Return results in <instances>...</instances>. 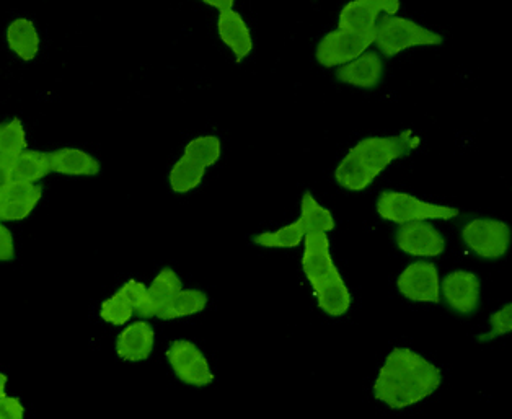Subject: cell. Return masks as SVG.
Masks as SVG:
<instances>
[{
    "instance_id": "obj_19",
    "label": "cell",
    "mask_w": 512,
    "mask_h": 419,
    "mask_svg": "<svg viewBox=\"0 0 512 419\" xmlns=\"http://www.w3.org/2000/svg\"><path fill=\"white\" fill-rule=\"evenodd\" d=\"M51 173L66 177H97L102 167L92 154L77 147H62L48 152Z\"/></svg>"
},
{
    "instance_id": "obj_23",
    "label": "cell",
    "mask_w": 512,
    "mask_h": 419,
    "mask_svg": "<svg viewBox=\"0 0 512 419\" xmlns=\"http://www.w3.org/2000/svg\"><path fill=\"white\" fill-rule=\"evenodd\" d=\"M206 168L181 154L168 172V186L175 195H188L203 185Z\"/></svg>"
},
{
    "instance_id": "obj_11",
    "label": "cell",
    "mask_w": 512,
    "mask_h": 419,
    "mask_svg": "<svg viewBox=\"0 0 512 419\" xmlns=\"http://www.w3.org/2000/svg\"><path fill=\"white\" fill-rule=\"evenodd\" d=\"M395 245L398 252L415 260H434L447 250L446 237L433 222L428 221L398 225Z\"/></svg>"
},
{
    "instance_id": "obj_17",
    "label": "cell",
    "mask_w": 512,
    "mask_h": 419,
    "mask_svg": "<svg viewBox=\"0 0 512 419\" xmlns=\"http://www.w3.org/2000/svg\"><path fill=\"white\" fill-rule=\"evenodd\" d=\"M43 199L40 183L14 181L0 191V222H22L35 212Z\"/></svg>"
},
{
    "instance_id": "obj_30",
    "label": "cell",
    "mask_w": 512,
    "mask_h": 419,
    "mask_svg": "<svg viewBox=\"0 0 512 419\" xmlns=\"http://www.w3.org/2000/svg\"><path fill=\"white\" fill-rule=\"evenodd\" d=\"M15 258V239L12 230L0 222V263H10Z\"/></svg>"
},
{
    "instance_id": "obj_22",
    "label": "cell",
    "mask_w": 512,
    "mask_h": 419,
    "mask_svg": "<svg viewBox=\"0 0 512 419\" xmlns=\"http://www.w3.org/2000/svg\"><path fill=\"white\" fill-rule=\"evenodd\" d=\"M307 227L297 217L291 224L283 225L276 230H265L253 235L252 242L256 247L268 248V250H296L304 243Z\"/></svg>"
},
{
    "instance_id": "obj_12",
    "label": "cell",
    "mask_w": 512,
    "mask_h": 419,
    "mask_svg": "<svg viewBox=\"0 0 512 419\" xmlns=\"http://www.w3.org/2000/svg\"><path fill=\"white\" fill-rule=\"evenodd\" d=\"M402 12V0H348L336 17V27L376 35L377 23Z\"/></svg>"
},
{
    "instance_id": "obj_32",
    "label": "cell",
    "mask_w": 512,
    "mask_h": 419,
    "mask_svg": "<svg viewBox=\"0 0 512 419\" xmlns=\"http://www.w3.org/2000/svg\"><path fill=\"white\" fill-rule=\"evenodd\" d=\"M199 2L219 12V10L234 9L237 0H199Z\"/></svg>"
},
{
    "instance_id": "obj_1",
    "label": "cell",
    "mask_w": 512,
    "mask_h": 419,
    "mask_svg": "<svg viewBox=\"0 0 512 419\" xmlns=\"http://www.w3.org/2000/svg\"><path fill=\"white\" fill-rule=\"evenodd\" d=\"M442 371L431 359L408 346L385 356L372 384V395L389 410L403 411L426 402L441 389Z\"/></svg>"
},
{
    "instance_id": "obj_9",
    "label": "cell",
    "mask_w": 512,
    "mask_h": 419,
    "mask_svg": "<svg viewBox=\"0 0 512 419\" xmlns=\"http://www.w3.org/2000/svg\"><path fill=\"white\" fill-rule=\"evenodd\" d=\"M441 279L434 261H411L397 276V291L413 304H441Z\"/></svg>"
},
{
    "instance_id": "obj_20",
    "label": "cell",
    "mask_w": 512,
    "mask_h": 419,
    "mask_svg": "<svg viewBox=\"0 0 512 419\" xmlns=\"http://www.w3.org/2000/svg\"><path fill=\"white\" fill-rule=\"evenodd\" d=\"M208 305L209 297L206 292L196 289V287L183 286L157 310L155 318L164 320V322H172V320H180V318L195 317V315L203 314L204 310L208 309Z\"/></svg>"
},
{
    "instance_id": "obj_16",
    "label": "cell",
    "mask_w": 512,
    "mask_h": 419,
    "mask_svg": "<svg viewBox=\"0 0 512 419\" xmlns=\"http://www.w3.org/2000/svg\"><path fill=\"white\" fill-rule=\"evenodd\" d=\"M155 340L157 335L147 318L131 320L116 336V356L126 362L147 361L154 353Z\"/></svg>"
},
{
    "instance_id": "obj_26",
    "label": "cell",
    "mask_w": 512,
    "mask_h": 419,
    "mask_svg": "<svg viewBox=\"0 0 512 419\" xmlns=\"http://www.w3.org/2000/svg\"><path fill=\"white\" fill-rule=\"evenodd\" d=\"M183 155L203 165L206 170L219 164L222 159V141L216 134H201L186 142Z\"/></svg>"
},
{
    "instance_id": "obj_28",
    "label": "cell",
    "mask_w": 512,
    "mask_h": 419,
    "mask_svg": "<svg viewBox=\"0 0 512 419\" xmlns=\"http://www.w3.org/2000/svg\"><path fill=\"white\" fill-rule=\"evenodd\" d=\"M512 331V304H504L501 309L495 310L488 318V330L477 336L478 343H491Z\"/></svg>"
},
{
    "instance_id": "obj_15",
    "label": "cell",
    "mask_w": 512,
    "mask_h": 419,
    "mask_svg": "<svg viewBox=\"0 0 512 419\" xmlns=\"http://www.w3.org/2000/svg\"><path fill=\"white\" fill-rule=\"evenodd\" d=\"M147 284L129 279L100 304V318L111 327H124L136 317L137 305L146 296Z\"/></svg>"
},
{
    "instance_id": "obj_5",
    "label": "cell",
    "mask_w": 512,
    "mask_h": 419,
    "mask_svg": "<svg viewBox=\"0 0 512 419\" xmlns=\"http://www.w3.org/2000/svg\"><path fill=\"white\" fill-rule=\"evenodd\" d=\"M377 216L393 225L408 222H451L460 217V209L451 204L431 203L413 193L384 190L376 199Z\"/></svg>"
},
{
    "instance_id": "obj_2",
    "label": "cell",
    "mask_w": 512,
    "mask_h": 419,
    "mask_svg": "<svg viewBox=\"0 0 512 419\" xmlns=\"http://www.w3.org/2000/svg\"><path fill=\"white\" fill-rule=\"evenodd\" d=\"M421 137L413 129H402L393 136H367L346 150L333 170L336 185L349 193H362L374 186L398 160L420 149Z\"/></svg>"
},
{
    "instance_id": "obj_8",
    "label": "cell",
    "mask_w": 512,
    "mask_h": 419,
    "mask_svg": "<svg viewBox=\"0 0 512 419\" xmlns=\"http://www.w3.org/2000/svg\"><path fill=\"white\" fill-rule=\"evenodd\" d=\"M374 48V35L335 27L320 36L315 46V61L323 69H338Z\"/></svg>"
},
{
    "instance_id": "obj_21",
    "label": "cell",
    "mask_w": 512,
    "mask_h": 419,
    "mask_svg": "<svg viewBox=\"0 0 512 419\" xmlns=\"http://www.w3.org/2000/svg\"><path fill=\"white\" fill-rule=\"evenodd\" d=\"M5 40L10 51L23 62L33 61L40 53V33L28 18H15L14 22H10L5 31Z\"/></svg>"
},
{
    "instance_id": "obj_7",
    "label": "cell",
    "mask_w": 512,
    "mask_h": 419,
    "mask_svg": "<svg viewBox=\"0 0 512 419\" xmlns=\"http://www.w3.org/2000/svg\"><path fill=\"white\" fill-rule=\"evenodd\" d=\"M165 359L178 382L195 389L209 387L216 379L211 362L195 341L178 338L165 349Z\"/></svg>"
},
{
    "instance_id": "obj_6",
    "label": "cell",
    "mask_w": 512,
    "mask_h": 419,
    "mask_svg": "<svg viewBox=\"0 0 512 419\" xmlns=\"http://www.w3.org/2000/svg\"><path fill=\"white\" fill-rule=\"evenodd\" d=\"M468 252L485 261L503 260L512 247V229L498 217H472L460 229Z\"/></svg>"
},
{
    "instance_id": "obj_29",
    "label": "cell",
    "mask_w": 512,
    "mask_h": 419,
    "mask_svg": "<svg viewBox=\"0 0 512 419\" xmlns=\"http://www.w3.org/2000/svg\"><path fill=\"white\" fill-rule=\"evenodd\" d=\"M25 415H27V410L20 398L5 395L0 400V419H23Z\"/></svg>"
},
{
    "instance_id": "obj_4",
    "label": "cell",
    "mask_w": 512,
    "mask_h": 419,
    "mask_svg": "<svg viewBox=\"0 0 512 419\" xmlns=\"http://www.w3.org/2000/svg\"><path fill=\"white\" fill-rule=\"evenodd\" d=\"M446 43V36L405 15H387L377 23L374 48L382 58H397L416 48H437Z\"/></svg>"
},
{
    "instance_id": "obj_33",
    "label": "cell",
    "mask_w": 512,
    "mask_h": 419,
    "mask_svg": "<svg viewBox=\"0 0 512 419\" xmlns=\"http://www.w3.org/2000/svg\"><path fill=\"white\" fill-rule=\"evenodd\" d=\"M7 385H9V377L4 372H0V400L7 395Z\"/></svg>"
},
{
    "instance_id": "obj_27",
    "label": "cell",
    "mask_w": 512,
    "mask_h": 419,
    "mask_svg": "<svg viewBox=\"0 0 512 419\" xmlns=\"http://www.w3.org/2000/svg\"><path fill=\"white\" fill-rule=\"evenodd\" d=\"M28 149L27 131L20 118L0 123V159L12 160Z\"/></svg>"
},
{
    "instance_id": "obj_13",
    "label": "cell",
    "mask_w": 512,
    "mask_h": 419,
    "mask_svg": "<svg viewBox=\"0 0 512 419\" xmlns=\"http://www.w3.org/2000/svg\"><path fill=\"white\" fill-rule=\"evenodd\" d=\"M217 36L222 45L229 49L237 64L250 58L255 49L252 28L239 10H219L216 20Z\"/></svg>"
},
{
    "instance_id": "obj_10",
    "label": "cell",
    "mask_w": 512,
    "mask_h": 419,
    "mask_svg": "<svg viewBox=\"0 0 512 419\" xmlns=\"http://www.w3.org/2000/svg\"><path fill=\"white\" fill-rule=\"evenodd\" d=\"M482 279L475 271L452 270L441 279V302L455 315L472 317L482 305Z\"/></svg>"
},
{
    "instance_id": "obj_18",
    "label": "cell",
    "mask_w": 512,
    "mask_h": 419,
    "mask_svg": "<svg viewBox=\"0 0 512 419\" xmlns=\"http://www.w3.org/2000/svg\"><path fill=\"white\" fill-rule=\"evenodd\" d=\"M183 287L180 274L177 271L165 266L159 273L155 274L151 284L147 286L146 296L137 305L136 315L139 318H155L157 310L167 302L175 292Z\"/></svg>"
},
{
    "instance_id": "obj_24",
    "label": "cell",
    "mask_w": 512,
    "mask_h": 419,
    "mask_svg": "<svg viewBox=\"0 0 512 419\" xmlns=\"http://www.w3.org/2000/svg\"><path fill=\"white\" fill-rule=\"evenodd\" d=\"M12 177L22 183H40L51 173L48 152L25 149L12 160Z\"/></svg>"
},
{
    "instance_id": "obj_3",
    "label": "cell",
    "mask_w": 512,
    "mask_h": 419,
    "mask_svg": "<svg viewBox=\"0 0 512 419\" xmlns=\"http://www.w3.org/2000/svg\"><path fill=\"white\" fill-rule=\"evenodd\" d=\"M301 266L318 309L327 317H345L353 307V294L336 266L330 234L318 230L305 234Z\"/></svg>"
},
{
    "instance_id": "obj_14",
    "label": "cell",
    "mask_w": 512,
    "mask_h": 419,
    "mask_svg": "<svg viewBox=\"0 0 512 419\" xmlns=\"http://www.w3.org/2000/svg\"><path fill=\"white\" fill-rule=\"evenodd\" d=\"M384 59L377 49H367L366 53L335 69L336 80L353 89L376 90L384 82Z\"/></svg>"
},
{
    "instance_id": "obj_25",
    "label": "cell",
    "mask_w": 512,
    "mask_h": 419,
    "mask_svg": "<svg viewBox=\"0 0 512 419\" xmlns=\"http://www.w3.org/2000/svg\"><path fill=\"white\" fill-rule=\"evenodd\" d=\"M299 219L304 222L309 230H318L325 234H332L336 227V219L333 212L323 206L312 191H304L301 196V211H299Z\"/></svg>"
},
{
    "instance_id": "obj_31",
    "label": "cell",
    "mask_w": 512,
    "mask_h": 419,
    "mask_svg": "<svg viewBox=\"0 0 512 419\" xmlns=\"http://www.w3.org/2000/svg\"><path fill=\"white\" fill-rule=\"evenodd\" d=\"M10 164L12 162H9V160L0 159V191H4L10 183H14Z\"/></svg>"
}]
</instances>
